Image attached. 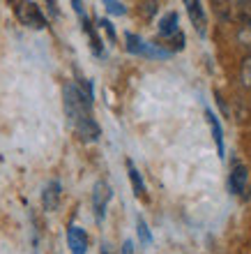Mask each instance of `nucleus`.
I'll use <instances>...</instances> for the list:
<instances>
[{
  "instance_id": "obj_1",
  "label": "nucleus",
  "mask_w": 251,
  "mask_h": 254,
  "mask_svg": "<svg viewBox=\"0 0 251 254\" xmlns=\"http://www.w3.org/2000/svg\"><path fill=\"white\" fill-rule=\"evenodd\" d=\"M62 100H65V114L69 118V125L74 127V132L79 134L81 141H97L100 139V125L93 118V100H88L74 83H67L62 90Z\"/></svg>"
},
{
  "instance_id": "obj_2",
  "label": "nucleus",
  "mask_w": 251,
  "mask_h": 254,
  "mask_svg": "<svg viewBox=\"0 0 251 254\" xmlns=\"http://www.w3.org/2000/svg\"><path fill=\"white\" fill-rule=\"evenodd\" d=\"M125 42H127V51L134 56H146V58H168L171 56V51H166V49L157 47V44H148L143 37L134 33H127Z\"/></svg>"
},
{
  "instance_id": "obj_3",
  "label": "nucleus",
  "mask_w": 251,
  "mask_h": 254,
  "mask_svg": "<svg viewBox=\"0 0 251 254\" xmlns=\"http://www.w3.org/2000/svg\"><path fill=\"white\" fill-rule=\"evenodd\" d=\"M14 12L19 16V21L28 28H35V30H42L47 28V16L42 14L40 5L37 2H16Z\"/></svg>"
},
{
  "instance_id": "obj_4",
  "label": "nucleus",
  "mask_w": 251,
  "mask_h": 254,
  "mask_svg": "<svg viewBox=\"0 0 251 254\" xmlns=\"http://www.w3.org/2000/svg\"><path fill=\"white\" fill-rule=\"evenodd\" d=\"M113 196V190L106 181H97L93 188V210H95V220L101 222L106 217V208H108V201Z\"/></svg>"
},
{
  "instance_id": "obj_5",
  "label": "nucleus",
  "mask_w": 251,
  "mask_h": 254,
  "mask_svg": "<svg viewBox=\"0 0 251 254\" xmlns=\"http://www.w3.org/2000/svg\"><path fill=\"white\" fill-rule=\"evenodd\" d=\"M247 185H249V169L245 164H235L231 169V176H228V190L235 196H242L247 192Z\"/></svg>"
},
{
  "instance_id": "obj_6",
  "label": "nucleus",
  "mask_w": 251,
  "mask_h": 254,
  "mask_svg": "<svg viewBox=\"0 0 251 254\" xmlns=\"http://www.w3.org/2000/svg\"><path fill=\"white\" fill-rule=\"evenodd\" d=\"M205 118H207V125H210L212 139H214V143H217L219 157L224 160V157H226V141H224V129H221V123H219L217 114H212L210 107H205Z\"/></svg>"
},
{
  "instance_id": "obj_7",
  "label": "nucleus",
  "mask_w": 251,
  "mask_h": 254,
  "mask_svg": "<svg viewBox=\"0 0 251 254\" xmlns=\"http://www.w3.org/2000/svg\"><path fill=\"white\" fill-rule=\"evenodd\" d=\"M67 245H69V252L72 254H86L88 252V236L86 231L76 224H69L67 229Z\"/></svg>"
},
{
  "instance_id": "obj_8",
  "label": "nucleus",
  "mask_w": 251,
  "mask_h": 254,
  "mask_svg": "<svg viewBox=\"0 0 251 254\" xmlns=\"http://www.w3.org/2000/svg\"><path fill=\"white\" fill-rule=\"evenodd\" d=\"M60 183L58 181H51L44 188V192H42V206H44V210H49V213H53L55 208H58L60 203Z\"/></svg>"
},
{
  "instance_id": "obj_9",
  "label": "nucleus",
  "mask_w": 251,
  "mask_h": 254,
  "mask_svg": "<svg viewBox=\"0 0 251 254\" xmlns=\"http://www.w3.org/2000/svg\"><path fill=\"white\" fill-rule=\"evenodd\" d=\"M187 12H189V19L194 21V26L201 35H205V12H203V2L199 0H187Z\"/></svg>"
},
{
  "instance_id": "obj_10",
  "label": "nucleus",
  "mask_w": 251,
  "mask_h": 254,
  "mask_svg": "<svg viewBox=\"0 0 251 254\" xmlns=\"http://www.w3.org/2000/svg\"><path fill=\"white\" fill-rule=\"evenodd\" d=\"M178 14L175 12H168L164 19L159 21V35L161 37H173V35H178Z\"/></svg>"
},
{
  "instance_id": "obj_11",
  "label": "nucleus",
  "mask_w": 251,
  "mask_h": 254,
  "mask_svg": "<svg viewBox=\"0 0 251 254\" xmlns=\"http://www.w3.org/2000/svg\"><path fill=\"white\" fill-rule=\"evenodd\" d=\"M127 174H129V181H132L134 194L143 199V196H146V183H143V178H141V174H139V169L134 167L132 160H127Z\"/></svg>"
},
{
  "instance_id": "obj_12",
  "label": "nucleus",
  "mask_w": 251,
  "mask_h": 254,
  "mask_svg": "<svg viewBox=\"0 0 251 254\" xmlns=\"http://www.w3.org/2000/svg\"><path fill=\"white\" fill-rule=\"evenodd\" d=\"M136 231H139V238H141V243L143 245H150L152 243V234H150V229H148V224H146V220H136Z\"/></svg>"
},
{
  "instance_id": "obj_13",
  "label": "nucleus",
  "mask_w": 251,
  "mask_h": 254,
  "mask_svg": "<svg viewBox=\"0 0 251 254\" xmlns=\"http://www.w3.org/2000/svg\"><path fill=\"white\" fill-rule=\"evenodd\" d=\"M104 7L108 14H115V16H122L127 14V5L125 2H115V0H104Z\"/></svg>"
},
{
  "instance_id": "obj_14",
  "label": "nucleus",
  "mask_w": 251,
  "mask_h": 254,
  "mask_svg": "<svg viewBox=\"0 0 251 254\" xmlns=\"http://www.w3.org/2000/svg\"><path fill=\"white\" fill-rule=\"evenodd\" d=\"M100 28H104L106 35L111 37V42H115V28H113L111 21H106V19H100Z\"/></svg>"
},
{
  "instance_id": "obj_15",
  "label": "nucleus",
  "mask_w": 251,
  "mask_h": 254,
  "mask_svg": "<svg viewBox=\"0 0 251 254\" xmlns=\"http://www.w3.org/2000/svg\"><path fill=\"white\" fill-rule=\"evenodd\" d=\"M132 252H134V243L125 241V245H122V254H132Z\"/></svg>"
}]
</instances>
